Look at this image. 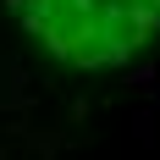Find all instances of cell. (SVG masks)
<instances>
[{
  "instance_id": "1",
  "label": "cell",
  "mask_w": 160,
  "mask_h": 160,
  "mask_svg": "<svg viewBox=\"0 0 160 160\" xmlns=\"http://www.w3.org/2000/svg\"><path fill=\"white\" fill-rule=\"evenodd\" d=\"M22 28L66 66H122L160 33V0H11Z\"/></svg>"
}]
</instances>
